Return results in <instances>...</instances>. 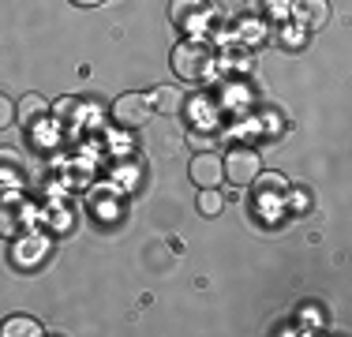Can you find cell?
Instances as JSON below:
<instances>
[{
  "label": "cell",
  "mask_w": 352,
  "mask_h": 337,
  "mask_svg": "<svg viewBox=\"0 0 352 337\" xmlns=\"http://www.w3.org/2000/svg\"><path fill=\"white\" fill-rule=\"evenodd\" d=\"M214 67H217L214 49L206 45V41H199V38L180 41V45L173 49V72L180 75V79H188V83H203Z\"/></svg>",
  "instance_id": "6da1fadb"
},
{
  "label": "cell",
  "mask_w": 352,
  "mask_h": 337,
  "mask_svg": "<svg viewBox=\"0 0 352 337\" xmlns=\"http://www.w3.org/2000/svg\"><path fill=\"white\" fill-rule=\"evenodd\" d=\"M221 168H225V180H232L236 188H248V184L263 173V157L251 146H236L221 157Z\"/></svg>",
  "instance_id": "7a4b0ae2"
},
{
  "label": "cell",
  "mask_w": 352,
  "mask_h": 337,
  "mask_svg": "<svg viewBox=\"0 0 352 337\" xmlns=\"http://www.w3.org/2000/svg\"><path fill=\"white\" fill-rule=\"evenodd\" d=\"M113 120L120 128H142L150 120V98L146 94H120L113 101Z\"/></svg>",
  "instance_id": "3957f363"
},
{
  "label": "cell",
  "mask_w": 352,
  "mask_h": 337,
  "mask_svg": "<svg viewBox=\"0 0 352 337\" xmlns=\"http://www.w3.org/2000/svg\"><path fill=\"white\" fill-rule=\"evenodd\" d=\"M169 19L176 23V27L199 34V30L206 27V19H210V4H206V0H173Z\"/></svg>",
  "instance_id": "277c9868"
},
{
  "label": "cell",
  "mask_w": 352,
  "mask_h": 337,
  "mask_svg": "<svg viewBox=\"0 0 352 337\" xmlns=\"http://www.w3.org/2000/svg\"><path fill=\"white\" fill-rule=\"evenodd\" d=\"M30 225V202L23 199H0V236H23Z\"/></svg>",
  "instance_id": "5b68a950"
},
{
  "label": "cell",
  "mask_w": 352,
  "mask_h": 337,
  "mask_svg": "<svg viewBox=\"0 0 352 337\" xmlns=\"http://www.w3.org/2000/svg\"><path fill=\"white\" fill-rule=\"evenodd\" d=\"M330 0H292V19L304 30H322L330 23Z\"/></svg>",
  "instance_id": "8992f818"
},
{
  "label": "cell",
  "mask_w": 352,
  "mask_h": 337,
  "mask_svg": "<svg viewBox=\"0 0 352 337\" xmlns=\"http://www.w3.org/2000/svg\"><path fill=\"white\" fill-rule=\"evenodd\" d=\"M191 180L199 184V188H217V184L225 180V168H221V157L214 154V150H206V154H195L191 157Z\"/></svg>",
  "instance_id": "52a82bcc"
},
{
  "label": "cell",
  "mask_w": 352,
  "mask_h": 337,
  "mask_svg": "<svg viewBox=\"0 0 352 337\" xmlns=\"http://www.w3.org/2000/svg\"><path fill=\"white\" fill-rule=\"evenodd\" d=\"M150 109H154V113H162V116H176L184 109V90H176V87H154V90H150Z\"/></svg>",
  "instance_id": "ba28073f"
},
{
  "label": "cell",
  "mask_w": 352,
  "mask_h": 337,
  "mask_svg": "<svg viewBox=\"0 0 352 337\" xmlns=\"http://www.w3.org/2000/svg\"><path fill=\"white\" fill-rule=\"evenodd\" d=\"M251 188H255V199L266 206L270 199L285 195V191H289V184H285V176H281V173H258L255 180H251Z\"/></svg>",
  "instance_id": "9c48e42d"
},
{
  "label": "cell",
  "mask_w": 352,
  "mask_h": 337,
  "mask_svg": "<svg viewBox=\"0 0 352 337\" xmlns=\"http://www.w3.org/2000/svg\"><path fill=\"white\" fill-rule=\"evenodd\" d=\"M45 116H49V101L41 94H27L19 105H15V120L27 124V128H30V124H41Z\"/></svg>",
  "instance_id": "30bf717a"
},
{
  "label": "cell",
  "mask_w": 352,
  "mask_h": 337,
  "mask_svg": "<svg viewBox=\"0 0 352 337\" xmlns=\"http://www.w3.org/2000/svg\"><path fill=\"white\" fill-rule=\"evenodd\" d=\"M23 173H27V162H23V157L15 154L12 146L0 150V184L15 188V184H23Z\"/></svg>",
  "instance_id": "8fae6325"
},
{
  "label": "cell",
  "mask_w": 352,
  "mask_h": 337,
  "mask_svg": "<svg viewBox=\"0 0 352 337\" xmlns=\"http://www.w3.org/2000/svg\"><path fill=\"white\" fill-rule=\"evenodd\" d=\"M38 334H45V330H41V323L30 315H12L0 326V337H38Z\"/></svg>",
  "instance_id": "7c38bea8"
},
{
  "label": "cell",
  "mask_w": 352,
  "mask_h": 337,
  "mask_svg": "<svg viewBox=\"0 0 352 337\" xmlns=\"http://www.w3.org/2000/svg\"><path fill=\"white\" fill-rule=\"evenodd\" d=\"M45 255V236H23L19 243H15V263H38V259Z\"/></svg>",
  "instance_id": "4fadbf2b"
},
{
  "label": "cell",
  "mask_w": 352,
  "mask_h": 337,
  "mask_svg": "<svg viewBox=\"0 0 352 337\" xmlns=\"http://www.w3.org/2000/svg\"><path fill=\"white\" fill-rule=\"evenodd\" d=\"M49 113H56V120H60V124H68V128L82 120V105H79L75 98H60L56 105H49Z\"/></svg>",
  "instance_id": "5bb4252c"
},
{
  "label": "cell",
  "mask_w": 352,
  "mask_h": 337,
  "mask_svg": "<svg viewBox=\"0 0 352 337\" xmlns=\"http://www.w3.org/2000/svg\"><path fill=\"white\" fill-rule=\"evenodd\" d=\"M199 210H203L206 217H217V214L225 210L221 191H217V188H203V195H199Z\"/></svg>",
  "instance_id": "9a60e30c"
},
{
  "label": "cell",
  "mask_w": 352,
  "mask_h": 337,
  "mask_svg": "<svg viewBox=\"0 0 352 337\" xmlns=\"http://www.w3.org/2000/svg\"><path fill=\"white\" fill-rule=\"evenodd\" d=\"M217 139H221L217 131H203V128H195V131L188 135V142L195 150H203V154H206V150H217Z\"/></svg>",
  "instance_id": "2e32d148"
},
{
  "label": "cell",
  "mask_w": 352,
  "mask_h": 337,
  "mask_svg": "<svg viewBox=\"0 0 352 337\" xmlns=\"http://www.w3.org/2000/svg\"><path fill=\"white\" fill-rule=\"evenodd\" d=\"M8 124H15V105H12V98L0 94V131H4Z\"/></svg>",
  "instance_id": "e0dca14e"
},
{
  "label": "cell",
  "mask_w": 352,
  "mask_h": 337,
  "mask_svg": "<svg viewBox=\"0 0 352 337\" xmlns=\"http://www.w3.org/2000/svg\"><path fill=\"white\" fill-rule=\"evenodd\" d=\"M79 8H94V4H105V0H75Z\"/></svg>",
  "instance_id": "ac0fdd59"
}]
</instances>
